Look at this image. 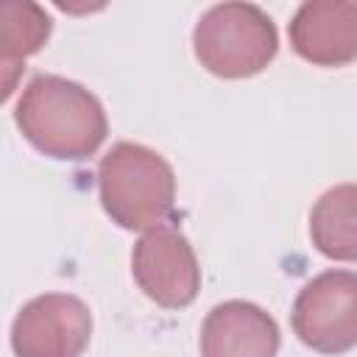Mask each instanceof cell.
Here are the masks:
<instances>
[{
  "instance_id": "obj_1",
  "label": "cell",
  "mask_w": 357,
  "mask_h": 357,
  "mask_svg": "<svg viewBox=\"0 0 357 357\" xmlns=\"http://www.w3.org/2000/svg\"><path fill=\"white\" fill-rule=\"evenodd\" d=\"M14 123L39 153L64 162L89 159L109 134L98 95L53 73H36L25 84L14 106Z\"/></svg>"
},
{
  "instance_id": "obj_2",
  "label": "cell",
  "mask_w": 357,
  "mask_h": 357,
  "mask_svg": "<svg viewBox=\"0 0 357 357\" xmlns=\"http://www.w3.org/2000/svg\"><path fill=\"white\" fill-rule=\"evenodd\" d=\"M103 212L128 231H151L165 223L176 201L170 162L142 142H114L98 162Z\"/></svg>"
},
{
  "instance_id": "obj_3",
  "label": "cell",
  "mask_w": 357,
  "mask_h": 357,
  "mask_svg": "<svg viewBox=\"0 0 357 357\" xmlns=\"http://www.w3.org/2000/svg\"><path fill=\"white\" fill-rule=\"evenodd\" d=\"M192 50L201 67L218 78H251L276 59L279 31L271 14L254 3H218L198 17Z\"/></svg>"
},
{
  "instance_id": "obj_4",
  "label": "cell",
  "mask_w": 357,
  "mask_h": 357,
  "mask_svg": "<svg viewBox=\"0 0 357 357\" xmlns=\"http://www.w3.org/2000/svg\"><path fill=\"white\" fill-rule=\"evenodd\" d=\"M296 337L318 354H343L357 346V273L324 271L296 296L290 310Z\"/></svg>"
},
{
  "instance_id": "obj_5",
  "label": "cell",
  "mask_w": 357,
  "mask_h": 357,
  "mask_svg": "<svg viewBox=\"0 0 357 357\" xmlns=\"http://www.w3.org/2000/svg\"><path fill=\"white\" fill-rule=\"evenodd\" d=\"M131 276L137 287L165 310H181L201 290V265L178 226L145 231L131 251Z\"/></svg>"
},
{
  "instance_id": "obj_6",
  "label": "cell",
  "mask_w": 357,
  "mask_h": 357,
  "mask_svg": "<svg viewBox=\"0 0 357 357\" xmlns=\"http://www.w3.org/2000/svg\"><path fill=\"white\" fill-rule=\"evenodd\" d=\"M92 340V312L73 293H42L11 324L17 357H81Z\"/></svg>"
},
{
  "instance_id": "obj_7",
  "label": "cell",
  "mask_w": 357,
  "mask_h": 357,
  "mask_svg": "<svg viewBox=\"0 0 357 357\" xmlns=\"http://www.w3.org/2000/svg\"><path fill=\"white\" fill-rule=\"evenodd\" d=\"M290 47L315 67L357 61V3L304 0L287 22Z\"/></svg>"
},
{
  "instance_id": "obj_8",
  "label": "cell",
  "mask_w": 357,
  "mask_h": 357,
  "mask_svg": "<svg viewBox=\"0 0 357 357\" xmlns=\"http://www.w3.org/2000/svg\"><path fill=\"white\" fill-rule=\"evenodd\" d=\"M279 343L276 318L245 298L215 304L201 324V357H276Z\"/></svg>"
},
{
  "instance_id": "obj_9",
  "label": "cell",
  "mask_w": 357,
  "mask_h": 357,
  "mask_svg": "<svg viewBox=\"0 0 357 357\" xmlns=\"http://www.w3.org/2000/svg\"><path fill=\"white\" fill-rule=\"evenodd\" d=\"M310 240L326 259L357 262V184H335L312 204Z\"/></svg>"
},
{
  "instance_id": "obj_10",
  "label": "cell",
  "mask_w": 357,
  "mask_h": 357,
  "mask_svg": "<svg viewBox=\"0 0 357 357\" xmlns=\"http://www.w3.org/2000/svg\"><path fill=\"white\" fill-rule=\"evenodd\" d=\"M3 20V98H11L17 73L25 70V59L39 53L53 31V20L42 6L28 0H8L0 8Z\"/></svg>"
}]
</instances>
